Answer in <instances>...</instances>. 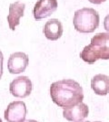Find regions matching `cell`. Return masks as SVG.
Wrapping results in <instances>:
<instances>
[{"label":"cell","mask_w":109,"mask_h":122,"mask_svg":"<svg viewBox=\"0 0 109 122\" xmlns=\"http://www.w3.org/2000/svg\"><path fill=\"white\" fill-rule=\"evenodd\" d=\"M50 96L58 107L66 109L78 104L84 100L82 86L74 80H61L51 84Z\"/></svg>","instance_id":"obj_1"},{"label":"cell","mask_w":109,"mask_h":122,"mask_svg":"<svg viewBox=\"0 0 109 122\" xmlns=\"http://www.w3.org/2000/svg\"><path fill=\"white\" fill-rule=\"evenodd\" d=\"M80 57L89 64L98 60H109V34L98 33L91 39V43L80 52Z\"/></svg>","instance_id":"obj_2"},{"label":"cell","mask_w":109,"mask_h":122,"mask_svg":"<svg viewBox=\"0 0 109 122\" xmlns=\"http://www.w3.org/2000/svg\"><path fill=\"white\" fill-rule=\"evenodd\" d=\"M99 14L94 8L84 7L75 12L73 24L75 29L82 34L93 33L99 25Z\"/></svg>","instance_id":"obj_3"},{"label":"cell","mask_w":109,"mask_h":122,"mask_svg":"<svg viewBox=\"0 0 109 122\" xmlns=\"http://www.w3.org/2000/svg\"><path fill=\"white\" fill-rule=\"evenodd\" d=\"M33 84L31 80L26 76H19L13 80L9 85V91L17 98H26L31 94Z\"/></svg>","instance_id":"obj_4"},{"label":"cell","mask_w":109,"mask_h":122,"mask_svg":"<svg viewBox=\"0 0 109 122\" xmlns=\"http://www.w3.org/2000/svg\"><path fill=\"white\" fill-rule=\"evenodd\" d=\"M27 109L25 102L13 101L5 110V119L7 122H23L26 120Z\"/></svg>","instance_id":"obj_5"},{"label":"cell","mask_w":109,"mask_h":122,"mask_svg":"<svg viewBox=\"0 0 109 122\" xmlns=\"http://www.w3.org/2000/svg\"><path fill=\"white\" fill-rule=\"evenodd\" d=\"M29 62V58L25 52H17L12 53L7 61V69L12 74H19L25 71Z\"/></svg>","instance_id":"obj_6"},{"label":"cell","mask_w":109,"mask_h":122,"mask_svg":"<svg viewBox=\"0 0 109 122\" xmlns=\"http://www.w3.org/2000/svg\"><path fill=\"white\" fill-rule=\"evenodd\" d=\"M57 0H38L33 9L34 17L36 20L48 17L57 11Z\"/></svg>","instance_id":"obj_7"},{"label":"cell","mask_w":109,"mask_h":122,"mask_svg":"<svg viewBox=\"0 0 109 122\" xmlns=\"http://www.w3.org/2000/svg\"><path fill=\"white\" fill-rule=\"evenodd\" d=\"M89 114V109L86 104L80 102L78 104L64 109L63 116L70 122H82Z\"/></svg>","instance_id":"obj_8"},{"label":"cell","mask_w":109,"mask_h":122,"mask_svg":"<svg viewBox=\"0 0 109 122\" xmlns=\"http://www.w3.org/2000/svg\"><path fill=\"white\" fill-rule=\"evenodd\" d=\"M26 5L20 1L15 2L9 5V13L7 15V22L9 28L15 31L16 27L20 24V18L24 16Z\"/></svg>","instance_id":"obj_9"},{"label":"cell","mask_w":109,"mask_h":122,"mask_svg":"<svg viewBox=\"0 0 109 122\" xmlns=\"http://www.w3.org/2000/svg\"><path fill=\"white\" fill-rule=\"evenodd\" d=\"M63 25L62 23L58 19H51L46 23L44 26L43 33L46 39L50 41H57L63 35Z\"/></svg>","instance_id":"obj_10"},{"label":"cell","mask_w":109,"mask_h":122,"mask_svg":"<svg viewBox=\"0 0 109 122\" xmlns=\"http://www.w3.org/2000/svg\"><path fill=\"white\" fill-rule=\"evenodd\" d=\"M91 88L96 95L105 96L109 93V77L105 74H97L91 80Z\"/></svg>","instance_id":"obj_11"},{"label":"cell","mask_w":109,"mask_h":122,"mask_svg":"<svg viewBox=\"0 0 109 122\" xmlns=\"http://www.w3.org/2000/svg\"><path fill=\"white\" fill-rule=\"evenodd\" d=\"M3 62H4V55L0 51V79L2 78L3 75Z\"/></svg>","instance_id":"obj_12"},{"label":"cell","mask_w":109,"mask_h":122,"mask_svg":"<svg viewBox=\"0 0 109 122\" xmlns=\"http://www.w3.org/2000/svg\"><path fill=\"white\" fill-rule=\"evenodd\" d=\"M104 28L109 34V15H107L104 19Z\"/></svg>","instance_id":"obj_13"},{"label":"cell","mask_w":109,"mask_h":122,"mask_svg":"<svg viewBox=\"0 0 109 122\" xmlns=\"http://www.w3.org/2000/svg\"><path fill=\"white\" fill-rule=\"evenodd\" d=\"M90 3H92V4H95V5H100L102 4V3H104V2H105L106 0H88Z\"/></svg>","instance_id":"obj_14"},{"label":"cell","mask_w":109,"mask_h":122,"mask_svg":"<svg viewBox=\"0 0 109 122\" xmlns=\"http://www.w3.org/2000/svg\"><path fill=\"white\" fill-rule=\"evenodd\" d=\"M23 122H37V121L34 120V119H26V120H24Z\"/></svg>","instance_id":"obj_15"},{"label":"cell","mask_w":109,"mask_h":122,"mask_svg":"<svg viewBox=\"0 0 109 122\" xmlns=\"http://www.w3.org/2000/svg\"><path fill=\"white\" fill-rule=\"evenodd\" d=\"M0 122H3V121H2V119H1V118H0Z\"/></svg>","instance_id":"obj_16"},{"label":"cell","mask_w":109,"mask_h":122,"mask_svg":"<svg viewBox=\"0 0 109 122\" xmlns=\"http://www.w3.org/2000/svg\"><path fill=\"white\" fill-rule=\"evenodd\" d=\"M87 122H90V121H87ZM95 122H100V121H95Z\"/></svg>","instance_id":"obj_17"},{"label":"cell","mask_w":109,"mask_h":122,"mask_svg":"<svg viewBox=\"0 0 109 122\" xmlns=\"http://www.w3.org/2000/svg\"><path fill=\"white\" fill-rule=\"evenodd\" d=\"M82 122H87V121H82Z\"/></svg>","instance_id":"obj_18"}]
</instances>
